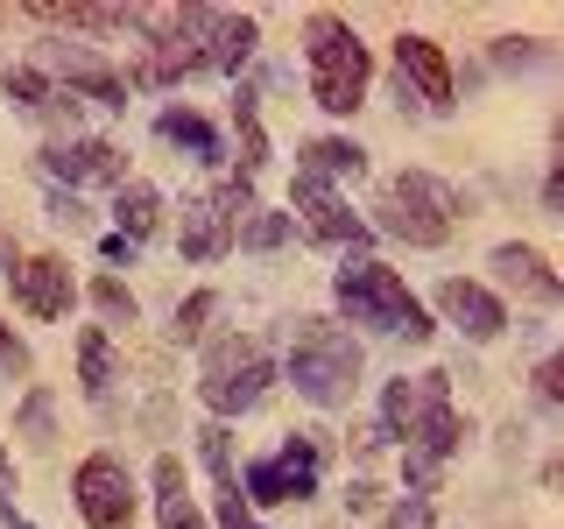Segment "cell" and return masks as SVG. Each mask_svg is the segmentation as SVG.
<instances>
[{
  "label": "cell",
  "mask_w": 564,
  "mask_h": 529,
  "mask_svg": "<svg viewBox=\"0 0 564 529\" xmlns=\"http://www.w3.org/2000/svg\"><path fill=\"white\" fill-rule=\"evenodd\" d=\"M35 71H43L64 99H99V106H113V114L128 106V78L85 43H35Z\"/></svg>",
  "instance_id": "cell-7"
},
{
  "label": "cell",
  "mask_w": 564,
  "mask_h": 529,
  "mask_svg": "<svg viewBox=\"0 0 564 529\" xmlns=\"http://www.w3.org/2000/svg\"><path fill=\"white\" fill-rule=\"evenodd\" d=\"M8 529H35V522H22V516H8Z\"/></svg>",
  "instance_id": "cell-36"
},
{
  "label": "cell",
  "mask_w": 564,
  "mask_h": 529,
  "mask_svg": "<svg viewBox=\"0 0 564 529\" xmlns=\"http://www.w3.org/2000/svg\"><path fill=\"white\" fill-rule=\"evenodd\" d=\"M452 219H458V198H452V184H437L431 170H402L395 184H388V198H381V226L402 247H445Z\"/></svg>",
  "instance_id": "cell-4"
},
{
  "label": "cell",
  "mask_w": 564,
  "mask_h": 529,
  "mask_svg": "<svg viewBox=\"0 0 564 529\" xmlns=\"http://www.w3.org/2000/svg\"><path fill=\"white\" fill-rule=\"evenodd\" d=\"M275 375H282V367L269 360V346H261V339H219V346L205 353V381L198 388H205V402L219 417H247L275 388Z\"/></svg>",
  "instance_id": "cell-5"
},
{
  "label": "cell",
  "mask_w": 564,
  "mask_h": 529,
  "mask_svg": "<svg viewBox=\"0 0 564 529\" xmlns=\"http://www.w3.org/2000/svg\"><path fill=\"white\" fill-rule=\"evenodd\" d=\"M254 43H261L254 14H219V8H212V22H205V71H240L247 57H254Z\"/></svg>",
  "instance_id": "cell-17"
},
{
  "label": "cell",
  "mask_w": 564,
  "mask_h": 529,
  "mask_svg": "<svg viewBox=\"0 0 564 529\" xmlns=\"http://www.w3.org/2000/svg\"><path fill=\"white\" fill-rule=\"evenodd\" d=\"M155 134H163L170 149H184L191 163H226V134L212 128L198 106H163V114H155Z\"/></svg>",
  "instance_id": "cell-15"
},
{
  "label": "cell",
  "mask_w": 564,
  "mask_h": 529,
  "mask_svg": "<svg viewBox=\"0 0 564 529\" xmlns=\"http://www.w3.org/2000/svg\"><path fill=\"white\" fill-rule=\"evenodd\" d=\"M219 529H261V516L247 508L240 481H226V487H219Z\"/></svg>",
  "instance_id": "cell-27"
},
{
  "label": "cell",
  "mask_w": 564,
  "mask_h": 529,
  "mask_svg": "<svg viewBox=\"0 0 564 529\" xmlns=\"http://www.w3.org/2000/svg\"><path fill=\"white\" fill-rule=\"evenodd\" d=\"M93 311L106 325H134V290L120 276H93Z\"/></svg>",
  "instance_id": "cell-24"
},
{
  "label": "cell",
  "mask_w": 564,
  "mask_h": 529,
  "mask_svg": "<svg viewBox=\"0 0 564 529\" xmlns=\"http://www.w3.org/2000/svg\"><path fill=\"white\" fill-rule=\"evenodd\" d=\"M198 452H205V466H212V481H234V431H226V423H205L198 431Z\"/></svg>",
  "instance_id": "cell-25"
},
{
  "label": "cell",
  "mask_w": 564,
  "mask_h": 529,
  "mask_svg": "<svg viewBox=\"0 0 564 529\" xmlns=\"http://www.w3.org/2000/svg\"><path fill=\"white\" fill-rule=\"evenodd\" d=\"M296 176H317V184H352V176H367V149L346 134H311L304 149H296Z\"/></svg>",
  "instance_id": "cell-16"
},
{
  "label": "cell",
  "mask_w": 564,
  "mask_h": 529,
  "mask_svg": "<svg viewBox=\"0 0 564 529\" xmlns=\"http://www.w3.org/2000/svg\"><path fill=\"white\" fill-rule=\"evenodd\" d=\"M8 99L22 106V114H43V120H50V114H57V99H64V93H57V85H50L43 71H35V64H14V71H8Z\"/></svg>",
  "instance_id": "cell-22"
},
{
  "label": "cell",
  "mask_w": 564,
  "mask_h": 529,
  "mask_svg": "<svg viewBox=\"0 0 564 529\" xmlns=\"http://www.w3.org/2000/svg\"><path fill=\"white\" fill-rule=\"evenodd\" d=\"M22 431L35 438V445H50V396H43V388H35V396L22 402Z\"/></svg>",
  "instance_id": "cell-31"
},
{
  "label": "cell",
  "mask_w": 564,
  "mask_h": 529,
  "mask_svg": "<svg viewBox=\"0 0 564 529\" xmlns=\"http://www.w3.org/2000/svg\"><path fill=\"white\" fill-rule=\"evenodd\" d=\"M234 128H240V176H254L269 163V141H261V120H254V93L234 99Z\"/></svg>",
  "instance_id": "cell-23"
},
{
  "label": "cell",
  "mask_w": 564,
  "mask_h": 529,
  "mask_svg": "<svg viewBox=\"0 0 564 529\" xmlns=\"http://www.w3.org/2000/svg\"><path fill=\"white\" fill-rule=\"evenodd\" d=\"M78 381H85V396H93V402L113 396V346H106L99 325L78 332Z\"/></svg>",
  "instance_id": "cell-20"
},
{
  "label": "cell",
  "mask_w": 564,
  "mask_h": 529,
  "mask_svg": "<svg viewBox=\"0 0 564 529\" xmlns=\"http://www.w3.org/2000/svg\"><path fill=\"white\" fill-rule=\"evenodd\" d=\"M14 304H22L29 317H43V325H57V317L78 304V282H70V269L57 255H29V261H14Z\"/></svg>",
  "instance_id": "cell-10"
},
{
  "label": "cell",
  "mask_w": 564,
  "mask_h": 529,
  "mask_svg": "<svg viewBox=\"0 0 564 529\" xmlns=\"http://www.w3.org/2000/svg\"><path fill=\"white\" fill-rule=\"evenodd\" d=\"M304 71H311V99L325 114H360L367 85H375V57L339 14H311L304 22Z\"/></svg>",
  "instance_id": "cell-3"
},
{
  "label": "cell",
  "mask_w": 564,
  "mask_h": 529,
  "mask_svg": "<svg viewBox=\"0 0 564 529\" xmlns=\"http://www.w3.org/2000/svg\"><path fill=\"white\" fill-rule=\"evenodd\" d=\"M487 269L501 276L508 290H522L529 304H557V290H564L557 269H551V255H536V247H522V240H501V247L487 255Z\"/></svg>",
  "instance_id": "cell-14"
},
{
  "label": "cell",
  "mask_w": 564,
  "mask_h": 529,
  "mask_svg": "<svg viewBox=\"0 0 564 529\" xmlns=\"http://www.w3.org/2000/svg\"><path fill=\"white\" fill-rule=\"evenodd\" d=\"M395 78H410L431 114H445L452 93H458V85H452V64H445V50H437L431 35H402V43H395Z\"/></svg>",
  "instance_id": "cell-13"
},
{
  "label": "cell",
  "mask_w": 564,
  "mask_h": 529,
  "mask_svg": "<svg viewBox=\"0 0 564 529\" xmlns=\"http://www.w3.org/2000/svg\"><path fill=\"white\" fill-rule=\"evenodd\" d=\"M536 388L557 402V396H564V367H557V360H543V367H536Z\"/></svg>",
  "instance_id": "cell-34"
},
{
  "label": "cell",
  "mask_w": 564,
  "mask_h": 529,
  "mask_svg": "<svg viewBox=\"0 0 564 529\" xmlns=\"http://www.w3.org/2000/svg\"><path fill=\"white\" fill-rule=\"evenodd\" d=\"M113 212H120V226H113L120 240H149L155 226H163V191H155V184H120Z\"/></svg>",
  "instance_id": "cell-19"
},
{
  "label": "cell",
  "mask_w": 564,
  "mask_h": 529,
  "mask_svg": "<svg viewBox=\"0 0 564 529\" xmlns=\"http://www.w3.org/2000/svg\"><path fill=\"white\" fill-rule=\"evenodd\" d=\"M381 529H431V501H423V494H410V501H395Z\"/></svg>",
  "instance_id": "cell-29"
},
{
  "label": "cell",
  "mask_w": 564,
  "mask_h": 529,
  "mask_svg": "<svg viewBox=\"0 0 564 529\" xmlns=\"http://www.w3.org/2000/svg\"><path fill=\"white\" fill-rule=\"evenodd\" d=\"M290 205L304 212V226L317 240H346V247H367V219L339 198V184H317V176H290Z\"/></svg>",
  "instance_id": "cell-11"
},
{
  "label": "cell",
  "mask_w": 564,
  "mask_h": 529,
  "mask_svg": "<svg viewBox=\"0 0 564 529\" xmlns=\"http://www.w3.org/2000/svg\"><path fill=\"white\" fill-rule=\"evenodd\" d=\"M29 367H35V360H29V346H22V339H14V332H8V325H0V375H14V381H29Z\"/></svg>",
  "instance_id": "cell-30"
},
{
  "label": "cell",
  "mask_w": 564,
  "mask_h": 529,
  "mask_svg": "<svg viewBox=\"0 0 564 529\" xmlns=\"http://www.w3.org/2000/svg\"><path fill=\"white\" fill-rule=\"evenodd\" d=\"M317 466H325V445H317L311 431H290V445H282V452L254 458V466L240 473L247 508H254V501H275V508L311 501V494H317Z\"/></svg>",
  "instance_id": "cell-6"
},
{
  "label": "cell",
  "mask_w": 564,
  "mask_h": 529,
  "mask_svg": "<svg viewBox=\"0 0 564 529\" xmlns=\"http://www.w3.org/2000/svg\"><path fill=\"white\" fill-rule=\"evenodd\" d=\"M155 522H163V529H212L198 516V501L184 494V466H176L170 452L155 458Z\"/></svg>",
  "instance_id": "cell-18"
},
{
  "label": "cell",
  "mask_w": 564,
  "mask_h": 529,
  "mask_svg": "<svg viewBox=\"0 0 564 529\" xmlns=\"http://www.w3.org/2000/svg\"><path fill=\"white\" fill-rule=\"evenodd\" d=\"M50 219H64V226H78L85 219V205L70 198V191H57V198H50Z\"/></svg>",
  "instance_id": "cell-33"
},
{
  "label": "cell",
  "mask_w": 564,
  "mask_h": 529,
  "mask_svg": "<svg viewBox=\"0 0 564 529\" xmlns=\"http://www.w3.org/2000/svg\"><path fill=\"white\" fill-rule=\"evenodd\" d=\"M99 255H106V261H128V255H134V240H120V234H106V240H99Z\"/></svg>",
  "instance_id": "cell-35"
},
{
  "label": "cell",
  "mask_w": 564,
  "mask_h": 529,
  "mask_svg": "<svg viewBox=\"0 0 564 529\" xmlns=\"http://www.w3.org/2000/svg\"><path fill=\"white\" fill-rule=\"evenodd\" d=\"M212 304H219V296H212V290H191L184 296V311H176V339H198V332H205V317H212Z\"/></svg>",
  "instance_id": "cell-28"
},
{
  "label": "cell",
  "mask_w": 564,
  "mask_h": 529,
  "mask_svg": "<svg viewBox=\"0 0 564 529\" xmlns=\"http://www.w3.org/2000/svg\"><path fill=\"white\" fill-rule=\"evenodd\" d=\"M226 247H234V234L219 226V212H212L205 198H191L184 205V255L191 261H212V255H226Z\"/></svg>",
  "instance_id": "cell-21"
},
{
  "label": "cell",
  "mask_w": 564,
  "mask_h": 529,
  "mask_svg": "<svg viewBox=\"0 0 564 529\" xmlns=\"http://www.w3.org/2000/svg\"><path fill=\"white\" fill-rule=\"evenodd\" d=\"M437 311H445V325H458L473 346H487V339L508 332V304L487 290V282H473V276H445V282H437Z\"/></svg>",
  "instance_id": "cell-9"
},
{
  "label": "cell",
  "mask_w": 564,
  "mask_h": 529,
  "mask_svg": "<svg viewBox=\"0 0 564 529\" xmlns=\"http://www.w3.org/2000/svg\"><path fill=\"white\" fill-rule=\"evenodd\" d=\"M234 240H240V247H282V240H290V212H254V219H247Z\"/></svg>",
  "instance_id": "cell-26"
},
{
  "label": "cell",
  "mask_w": 564,
  "mask_h": 529,
  "mask_svg": "<svg viewBox=\"0 0 564 529\" xmlns=\"http://www.w3.org/2000/svg\"><path fill=\"white\" fill-rule=\"evenodd\" d=\"M332 304L346 311V325L395 332V339H410V346H431V332H437L410 282L395 269H381V261H367V255H352L346 269H332Z\"/></svg>",
  "instance_id": "cell-1"
},
{
  "label": "cell",
  "mask_w": 564,
  "mask_h": 529,
  "mask_svg": "<svg viewBox=\"0 0 564 529\" xmlns=\"http://www.w3.org/2000/svg\"><path fill=\"white\" fill-rule=\"evenodd\" d=\"M70 494H78L85 529H128V522H134V481H128V466H120L113 452L78 458V473H70Z\"/></svg>",
  "instance_id": "cell-8"
},
{
  "label": "cell",
  "mask_w": 564,
  "mask_h": 529,
  "mask_svg": "<svg viewBox=\"0 0 564 529\" xmlns=\"http://www.w3.org/2000/svg\"><path fill=\"white\" fill-rule=\"evenodd\" d=\"M360 339H346L325 317H296L290 325V388L311 410H346L360 396Z\"/></svg>",
  "instance_id": "cell-2"
},
{
  "label": "cell",
  "mask_w": 564,
  "mask_h": 529,
  "mask_svg": "<svg viewBox=\"0 0 564 529\" xmlns=\"http://www.w3.org/2000/svg\"><path fill=\"white\" fill-rule=\"evenodd\" d=\"M0 516H14V458H8V438H0Z\"/></svg>",
  "instance_id": "cell-32"
},
{
  "label": "cell",
  "mask_w": 564,
  "mask_h": 529,
  "mask_svg": "<svg viewBox=\"0 0 564 529\" xmlns=\"http://www.w3.org/2000/svg\"><path fill=\"white\" fill-rule=\"evenodd\" d=\"M43 170L57 176V184H128V155H120L113 141H99V134L43 149Z\"/></svg>",
  "instance_id": "cell-12"
}]
</instances>
